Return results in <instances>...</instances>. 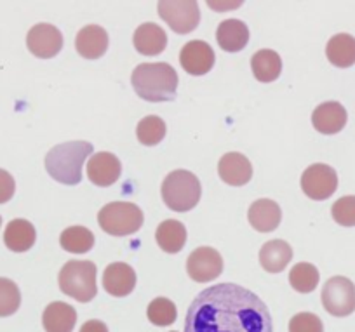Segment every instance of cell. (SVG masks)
Returning <instances> with one entry per match:
<instances>
[{"label":"cell","instance_id":"6da1fadb","mask_svg":"<svg viewBox=\"0 0 355 332\" xmlns=\"http://www.w3.org/2000/svg\"><path fill=\"white\" fill-rule=\"evenodd\" d=\"M185 332H274L270 310L237 283H218L193 297Z\"/></svg>","mask_w":355,"mask_h":332},{"label":"cell","instance_id":"7a4b0ae2","mask_svg":"<svg viewBox=\"0 0 355 332\" xmlns=\"http://www.w3.org/2000/svg\"><path fill=\"white\" fill-rule=\"evenodd\" d=\"M136 94L150 103L173 101L178 91V73L167 63H143L132 71Z\"/></svg>","mask_w":355,"mask_h":332},{"label":"cell","instance_id":"3957f363","mask_svg":"<svg viewBox=\"0 0 355 332\" xmlns=\"http://www.w3.org/2000/svg\"><path fill=\"white\" fill-rule=\"evenodd\" d=\"M91 153L93 145L87 141L61 143L46 155V171L58 183L75 186L82 181V167Z\"/></svg>","mask_w":355,"mask_h":332},{"label":"cell","instance_id":"277c9868","mask_svg":"<svg viewBox=\"0 0 355 332\" xmlns=\"http://www.w3.org/2000/svg\"><path fill=\"white\" fill-rule=\"evenodd\" d=\"M160 191H162L164 204L171 211L189 212L199 204L202 186L196 174H192L190 171L178 169L167 174Z\"/></svg>","mask_w":355,"mask_h":332},{"label":"cell","instance_id":"5b68a950","mask_svg":"<svg viewBox=\"0 0 355 332\" xmlns=\"http://www.w3.org/2000/svg\"><path fill=\"white\" fill-rule=\"evenodd\" d=\"M96 265L91 261H68L61 268L60 289L67 296L80 303H89L98 292L96 287Z\"/></svg>","mask_w":355,"mask_h":332},{"label":"cell","instance_id":"8992f818","mask_svg":"<svg viewBox=\"0 0 355 332\" xmlns=\"http://www.w3.org/2000/svg\"><path fill=\"white\" fill-rule=\"evenodd\" d=\"M143 211L131 202H112L107 204L98 214V223L101 230L114 237L132 235L143 227Z\"/></svg>","mask_w":355,"mask_h":332},{"label":"cell","instance_id":"52a82bcc","mask_svg":"<svg viewBox=\"0 0 355 332\" xmlns=\"http://www.w3.org/2000/svg\"><path fill=\"white\" fill-rule=\"evenodd\" d=\"M157 9L160 18L180 35H187L199 26L200 11L196 0H162Z\"/></svg>","mask_w":355,"mask_h":332},{"label":"cell","instance_id":"ba28073f","mask_svg":"<svg viewBox=\"0 0 355 332\" xmlns=\"http://www.w3.org/2000/svg\"><path fill=\"white\" fill-rule=\"evenodd\" d=\"M322 304L333 317H348L355 311V286L345 277H333L322 289Z\"/></svg>","mask_w":355,"mask_h":332},{"label":"cell","instance_id":"9c48e42d","mask_svg":"<svg viewBox=\"0 0 355 332\" xmlns=\"http://www.w3.org/2000/svg\"><path fill=\"white\" fill-rule=\"evenodd\" d=\"M302 188L312 200H326L338 188L336 171L326 164H313L303 173Z\"/></svg>","mask_w":355,"mask_h":332},{"label":"cell","instance_id":"30bf717a","mask_svg":"<svg viewBox=\"0 0 355 332\" xmlns=\"http://www.w3.org/2000/svg\"><path fill=\"white\" fill-rule=\"evenodd\" d=\"M26 46L33 56L40 60H51L63 49V35L56 26L49 23H39L30 28L26 35Z\"/></svg>","mask_w":355,"mask_h":332},{"label":"cell","instance_id":"8fae6325","mask_svg":"<svg viewBox=\"0 0 355 332\" xmlns=\"http://www.w3.org/2000/svg\"><path fill=\"white\" fill-rule=\"evenodd\" d=\"M187 272H189L190 279L196 280V282H211V280L218 279L223 272V259L216 249L199 247L189 256Z\"/></svg>","mask_w":355,"mask_h":332},{"label":"cell","instance_id":"7c38bea8","mask_svg":"<svg viewBox=\"0 0 355 332\" xmlns=\"http://www.w3.org/2000/svg\"><path fill=\"white\" fill-rule=\"evenodd\" d=\"M214 51L204 40H192V42L185 44L180 53V61L182 67L185 68L187 73L190 75H206L211 68L214 67Z\"/></svg>","mask_w":355,"mask_h":332},{"label":"cell","instance_id":"4fadbf2b","mask_svg":"<svg viewBox=\"0 0 355 332\" xmlns=\"http://www.w3.org/2000/svg\"><path fill=\"white\" fill-rule=\"evenodd\" d=\"M122 166L121 160L114 153L101 152L94 153L87 164V177L96 186H112L121 177Z\"/></svg>","mask_w":355,"mask_h":332},{"label":"cell","instance_id":"5bb4252c","mask_svg":"<svg viewBox=\"0 0 355 332\" xmlns=\"http://www.w3.org/2000/svg\"><path fill=\"white\" fill-rule=\"evenodd\" d=\"M347 110L338 101H326L317 106L312 114V124L320 134H338L347 125Z\"/></svg>","mask_w":355,"mask_h":332},{"label":"cell","instance_id":"9a60e30c","mask_svg":"<svg viewBox=\"0 0 355 332\" xmlns=\"http://www.w3.org/2000/svg\"><path fill=\"white\" fill-rule=\"evenodd\" d=\"M248 218L249 225L256 231L270 234L281 225L282 211L277 202L270 200V198H259V200L252 202V205L249 207Z\"/></svg>","mask_w":355,"mask_h":332},{"label":"cell","instance_id":"2e32d148","mask_svg":"<svg viewBox=\"0 0 355 332\" xmlns=\"http://www.w3.org/2000/svg\"><path fill=\"white\" fill-rule=\"evenodd\" d=\"M220 177L230 186H244L252 177V166L242 153L230 152L223 155L218 164Z\"/></svg>","mask_w":355,"mask_h":332},{"label":"cell","instance_id":"e0dca14e","mask_svg":"<svg viewBox=\"0 0 355 332\" xmlns=\"http://www.w3.org/2000/svg\"><path fill=\"white\" fill-rule=\"evenodd\" d=\"M103 287L108 294L115 297L129 296L136 287L135 270L125 263H112L105 270Z\"/></svg>","mask_w":355,"mask_h":332},{"label":"cell","instance_id":"ac0fdd59","mask_svg":"<svg viewBox=\"0 0 355 332\" xmlns=\"http://www.w3.org/2000/svg\"><path fill=\"white\" fill-rule=\"evenodd\" d=\"M75 47L85 60H98L108 49V33L98 25L84 26L75 37Z\"/></svg>","mask_w":355,"mask_h":332},{"label":"cell","instance_id":"d6986e66","mask_svg":"<svg viewBox=\"0 0 355 332\" xmlns=\"http://www.w3.org/2000/svg\"><path fill=\"white\" fill-rule=\"evenodd\" d=\"M132 44L143 56H157L166 49L167 35L155 23H143L141 26L136 28Z\"/></svg>","mask_w":355,"mask_h":332},{"label":"cell","instance_id":"ffe728a7","mask_svg":"<svg viewBox=\"0 0 355 332\" xmlns=\"http://www.w3.org/2000/svg\"><path fill=\"white\" fill-rule=\"evenodd\" d=\"M216 42L227 53H239L249 42V30L241 19H225L216 30Z\"/></svg>","mask_w":355,"mask_h":332},{"label":"cell","instance_id":"44dd1931","mask_svg":"<svg viewBox=\"0 0 355 332\" xmlns=\"http://www.w3.org/2000/svg\"><path fill=\"white\" fill-rule=\"evenodd\" d=\"M42 324L46 332H71L77 324V311L63 301H54L44 310Z\"/></svg>","mask_w":355,"mask_h":332},{"label":"cell","instance_id":"7402d4cb","mask_svg":"<svg viewBox=\"0 0 355 332\" xmlns=\"http://www.w3.org/2000/svg\"><path fill=\"white\" fill-rule=\"evenodd\" d=\"M293 259V249L286 241H270L259 251V263L268 273H281Z\"/></svg>","mask_w":355,"mask_h":332},{"label":"cell","instance_id":"603a6c76","mask_svg":"<svg viewBox=\"0 0 355 332\" xmlns=\"http://www.w3.org/2000/svg\"><path fill=\"white\" fill-rule=\"evenodd\" d=\"M35 241V227L26 219H12L11 223L6 227L4 242L12 252H26L33 247Z\"/></svg>","mask_w":355,"mask_h":332},{"label":"cell","instance_id":"cb8c5ba5","mask_svg":"<svg viewBox=\"0 0 355 332\" xmlns=\"http://www.w3.org/2000/svg\"><path fill=\"white\" fill-rule=\"evenodd\" d=\"M155 238L159 247L167 254H176L182 251L187 244V228L185 225L176 219H167L159 225L155 231Z\"/></svg>","mask_w":355,"mask_h":332},{"label":"cell","instance_id":"d4e9b609","mask_svg":"<svg viewBox=\"0 0 355 332\" xmlns=\"http://www.w3.org/2000/svg\"><path fill=\"white\" fill-rule=\"evenodd\" d=\"M326 56L331 64L338 68H350L355 64V39L348 33L331 37L326 46Z\"/></svg>","mask_w":355,"mask_h":332},{"label":"cell","instance_id":"484cf974","mask_svg":"<svg viewBox=\"0 0 355 332\" xmlns=\"http://www.w3.org/2000/svg\"><path fill=\"white\" fill-rule=\"evenodd\" d=\"M252 73L259 82H274L282 71V60L275 51L261 49L251 60Z\"/></svg>","mask_w":355,"mask_h":332},{"label":"cell","instance_id":"4316f807","mask_svg":"<svg viewBox=\"0 0 355 332\" xmlns=\"http://www.w3.org/2000/svg\"><path fill=\"white\" fill-rule=\"evenodd\" d=\"M60 244L71 254H84L94 245V234L85 227H70L61 234Z\"/></svg>","mask_w":355,"mask_h":332},{"label":"cell","instance_id":"83f0119b","mask_svg":"<svg viewBox=\"0 0 355 332\" xmlns=\"http://www.w3.org/2000/svg\"><path fill=\"white\" fill-rule=\"evenodd\" d=\"M289 283L302 294L312 292L319 283V270L310 263H298L289 272Z\"/></svg>","mask_w":355,"mask_h":332},{"label":"cell","instance_id":"f1b7e54d","mask_svg":"<svg viewBox=\"0 0 355 332\" xmlns=\"http://www.w3.org/2000/svg\"><path fill=\"white\" fill-rule=\"evenodd\" d=\"M136 136L141 145L155 146L166 138V124L157 115H148L139 121L138 128H136Z\"/></svg>","mask_w":355,"mask_h":332},{"label":"cell","instance_id":"f546056e","mask_svg":"<svg viewBox=\"0 0 355 332\" xmlns=\"http://www.w3.org/2000/svg\"><path fill=\"white\" fill-rule=\"evenodd\" d=\"M146 315H148V320L153 325H157V327H166V325L174 324V320L178 317V310L176 304L171 299H167V297H155L148 304Z\"/></svg>","mask_w":355,"mask_h":332},{"label":"cell","instance_id":"4dcf8cb0","mask_svg":"<svg viewBox=\"0 0 355 332\" xmlns=\"http://www.w3.org/2000/svg\"><path fill=\"white\" fill-rule=\"evenodd\" d=\"M21 304V292L18 286L9 279H0V317L16 313Z\"/></svg>","mask_w":355,"mask_h":332},{"label":"cell","instance_id":"1f68e13d","mask_svg":"<svg viewBox=\"0 0 355 332\" xmlns=\"http://www.w3.org/2000/svg\"><path fill=\"white\" fill-rule=\"evenodd\" d=\"M334 221L341 227H355V197H341L338 198L331 209Z\"/></svg>","mask_w":355,"mask_h":332},{"label":"cell","instance_id":"d6a6232c","mask_svg":"<svg viewBox=\"0 0 355 332\" xmlns=\"http://www.w3.org/2000/svg\"><path fill=\"white\" fill-rule=\"evenodd\" d=\"M289 332H324V325L315 313L303 311L291 318Z\"/></svg>","mask_w":355,"mask_h":332},{"label":"cell","instance_id":"836d02e7","mask_svg":"<svg viewBox=\"0 0 355 332\" xmlns=\"http://www.w3.org/2000/svg\"><path fill=\"white\" fill-rule=\"evenodd\" d=\"M15 177H12L8 171L0 169V204H6V202L11 200V198L15 197Z\"/></svg>","mask_w":355,"mask_h":332},{"label":"cell","instance_id":"e575fe53","mask_svg":"<svg viewBox=\"0 0 355 332\" xmlns=\"http://www.w3.org/2000/svg\"><path fill=\"white\" fill-rule=\"evenodd\" d=\"M80 332H108V327L101 320H87L80 327Z\"/></svg>","mask_w":355,"mask_h":332},{"label":"cell","instance_id":"d590c367","mask_svg":"<svg viewBox=\"0 0 355 332\" xmlns=\"http://www.w3.org/2000/svg\"><path fill=\"white\" fill-rule=\"evenodd\" d=\"M0 225H2V218H0Z\"/></svg>","mask_w":355,"mask_h":332}]
</instances>
